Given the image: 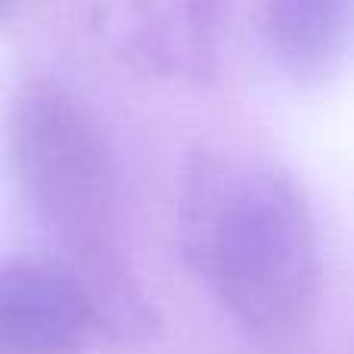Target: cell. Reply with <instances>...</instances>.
<instances>
[{"label": "cell", "instance_id": "7a4b0ae2", "mask_svg": "<svg viewBox=\"0 0 354 354\" xmlns=\"http://www.w3.org/2000/svg\"><path fill=\"white\" fill-rule=\"evenodd\" d=\"M6 149L31 212L62 249L97 326L140 336L153 326L124 252V205L106 134L84 103L50 78H25L6 103Z\"/></svg>", "mask_w": 354, "mask_h": 354}, {"label": "cell", "instance_id": "5b68a950", "mask_svg": "<svg viewBox=\"0 0 354 354\" xmlns=\"http://www.w3.org/2000/svg\"><path fill=\"white\" fill-rule=\"evenodd\" d=\"M270 53L295 75H326L348 47V0H270L261 10Z\"/></svg>", "mask_w": 354, "mask_h": 354}, {"label": "cell", "instance_id": "6da1fadb", "mask_svg": "<svg viewBox=\"0 0 354 354\" xmlns=\"http://www.w3.org/2000/svg\"><path fill=\"white\" fill-rule=\"evenodd\" d=\"M187 264L243 330L292 345L320 305V239L305 189L274 159L208 147L189 156L177 199Z\"/></svg>", "mask_w": 354, "mask_h": 354}, {"label": "cell", "instance_id": "3957f363", "mask_svg": "<svg viewBox=\"0 0 354 354\" xmlns=\"http://www.w3.org/2000/svg\"><path fill=\"white\" fill-rule=\"evenodd\" d=\"M91 330V301L59 261L0 258V354H78Z\"/></svg>", "mask_w": 354, "mask_h": 354}, {"label": "cell", "instance_id": "277c9868", "mask_svg": "<svg viewBox=\"0 0 354 354\" xmlns=\"http://www.w3.org/2000/svg\"><path fill=\"white\" fill-rule=\"evenodd\" d=\"M103 31L128 59L168 75H202L214 56V16L208 3L109 6Z\"/></svg>", "mask_w": 354, "mask_h": 354}]
</instances>
